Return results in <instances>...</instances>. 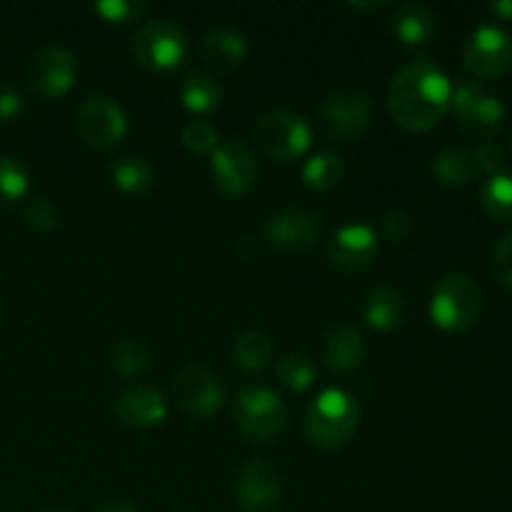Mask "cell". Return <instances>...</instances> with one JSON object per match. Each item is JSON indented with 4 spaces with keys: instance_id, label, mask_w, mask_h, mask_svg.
<instances>
[{
    "instance_id": "1",
    "label": "cell",
    "mask_w": 512,
    "mask_h": 512,
    "mask_svg": "<svg viewBox=\"0 0 512 512\" xmlns=\"http://www.w3.org/2000/svg\"><path fill=\"white\" fill-rule=\"evenodd\" d=\"M453 105V83L428 58H415L388 85V113L403 130L425 133L438 128Z\"/></svg>"
},
{
    "instance_id": "2",
    "label": "cell",
    "mask_w": 512,
    "mask_h": 512,
    "mask_svg": "<svg viewBox=\"0 0 512 512\" xmlns=\"http://www.w3.org/2000/svg\"><path fill=\"white\" fill-rule=\"evenodd\" d=\"M358 425V400L343 388H325L305 413V435L320 450H340L348 445Z\"/></svg>"
},
{
    "instance_id": "3",
    "label": "cell",
    "mask_w": 512,
    "mask_h": 512,
    "mask_svg": "<svg viewBox=\"0 0 512 512\" xmlns=\"http://www.w3.org/2000/svg\"><path fill=\"white\" fill-rule=\"evenodd\" d=\"M483 313V290L470 275L448 273L430 295V320L443 333H465Z\"/></svg>"
},
{
    "instance_id": "4",
    "label": "cell",
    "mask_w": 512,
    "mask_h": 512,
    "mask_svg": "<svg viewBox=\"0 0 512 512\" xmlns=\"http://www.w3.org/2000/svg\"><path fill=\"white\" fill-rule=\"evenodd\" d=\"M135 63L145 70L155 73H168L180 68L190 53V43L185 30L173 20H150L143 28L135 30L133 43H130Z\"/></svg>"
},
{
    "instance_id": "5",
    "label": "cell",
    "mask_w": 512,
    "mask_h": 512,
    "mask_svg": "<svg viewBox=\"0 0 512 512\" xmlns=\"http://www.w3.org/2000/svg\"><path fill=\"white\" fill-rule=\"evenodd\" d=\"M253 138L265 158L275 163H290L308 153L313 145V130L298 113L268 110L255 123Z\"/></svg>"
},
{
    "instance_id": "6",
    "label": "cell",
    "mask_w": 512,
    "mask_h": 512,
    "mask_svg": "<svg viewBox=\"0 0 512 512\" xmlns=\"http://www.w3.org/2000/svg\"><path fill=\"white\" fill-rule=\"evenodd\" d=\"M235 425L253 443H273L285 428V405L275 390L265 385H245L235 398Z\"/></svg>"
},
{
    "instance_id": "7",
    "label": "cell",
    "mask_w": 512,
    "mask_h": 512,
    "mask_svg": "<svg viewBox=\"0 0 512 512\" xmlns=\"http://www.w3.org/2000/svg\"><path fill=\"white\" fill-rule=\"evenodd\" d=\"M375 108L360 90H338L320 103L315 123L320 135L333 143H353L373 125Z\"/></svg>"
},
{
    "instance_id": "8",
    "label": "cell",
    "mask_w": 512,
    "mask_h": 512,
    "mask_svg": "<svg viewBox=\"0 0 512 512\" xmlns=\"http://www.w3.org/2000/svg\"><path fill=\"white\" fill-rule=\"evenodd\" d=\"M450 110L455 113L460 130L478 143L493 138L505 118V108L498 95L485 90L478 80H465L453 88Z\"/></svg>"
},
{
    "instance_id": "9",
    "label": "cell",
    "mask_w": 512,
    "mask_h": 512,
    "mask_svg": "<svg viewBox=\"0 0 512 512\" xmlns=\"http://www.w3.org/2000/svg\"><path fill=\"white\" fill-rule=\"evenodd\" d=\"M75 133L88 148L110 150L128 135V118L113 98L93 95L75 113Z\"/></svg>"
},
{
    "instance_id": "10",
    "label": "cell",
    "mask_w": 512,
    "mask_h": 512,
    "mask_svg": "<svg viewBox=\"0 0 512 512\" xmlns=\"http://www.w3.org/2000/svg\"><path fill=\"white\" fill-rule=\"evenodd\" d=\"M210 175L220 193L230 195V198H243L258 183L260 165L248 145H243L240 140H223L210 153Z\"/></svg>"
},
{
    "instance_id": "11",
    "label": "cell",
    "mask_w": 512,
    "mask_h": 512,
    "mask_svg": "<svg viewBox=\"0 0 512 512\" xmlns=\"http://www.w3.org/2000/svg\"><path fill=\"white\" fill-rule=\"evenodd\" d=\"M512 65V38L498 25H483L465 43V68L473 78H500Z\"/></svg>"
},
{
    "instance_id": "12",
    "label": "cell",
    "mask_w": 512,
    "mask_h": 512,
    "mask_svg": "<svg viewBox=\"0 0 512 512\" xmlns=\"http://www.w3.org/2000/svg\"><path fill=\"white\" fill-rule=\"evenodd\" d=\"M78 78V63L70 50L50 45L33 55L28 65V88L40 98H63Z\"/></svg>"
},
{
    "instance_id": "13",
    "label": "cell",
    "mask_w": 512,
    "mask_h": 512,
    "mask_svg": "<svg viewBox=\"0 0 512 512\" xmlns=\"http://www.w3.org/2000/svg\"><path fill=\"white\" fill-rule=\"evenodd\" d=\"M233 495L243 510H270L283 498V478H280V470L263 458L248 460L240 468V473L235 475Z\"/></svg>"
},
{
    "instance_id": "14",
    "label": "cell",
    "mask_w": 512,
    "mask_h": 512,
    "mask_svg": "<svg viewBox=\"0 0 512 512\" xmlns=\"http://www.w3.org/2000/svg\"><path fill=\"white\" fill-rule=\"evenodd\" d=\"M173 398L180 408L195 418H208L218 413L223 405L225 393L220 380L205 368H183L173 380Z\"/></svg>"
},
{
    "instance_id": "15",
    "label": "cell",
    "mask_w": 512,
    "mask_h": 512,
    "mask_svg": "<svg viewBox=\"0 0 512 512\" xmlns=\"http://www.w3.org/2000/svg\"><path fill=\"white\" fill-rule=\"evenodd\" d=\"M380 253V238L375 228L365 223L343 225L328 240V258L335 268L365 270Z\"/></svg>"
},
{
    "instance_id": "16",
    "label": "cell",
    "mask_w": 512,
    "mask_h": 512,
    "mask_svg": "<svg viewBox=\"0 0 512 512\" xmlns=\"http://www.w3.org/2000/svg\"><path fill=\"white\" fill-rule=\"evenodd\" d=\"M265 238L283 253H303L320 238V220L318 215L303 208L283 210L268 220Z\"/></svg>"
},
{
    "instance_id": "17",
    "label": "cell",
    "mask_w": 512,
    "mask_h": 512,
    "mask_svg": "<svg viewBox=\"0 0 512 512\" xmlns=\"http://www.w3.org/2000/svg\"><path fill=\"white\" fill-rule=\"evenodd\" d=\"M168 400L160 393L158 388L150 385H138L130 388L115 400V415L125 428L145 430V428H158L168 420Z\"/></svg>"
},
{
    "instance_id": "18",
    "label": "cell",
    "mask_w": 512,
    "mask_h": 512,
    "mask_svg": "<svg viewBox=\"0 0 512 512\" xmlns=\"http://www.w3.org/2000/svg\"><path fill=\"white\" fill-rule=\"evenodd\" d=\"M198 55L205 68L215 75H228L243 65L248 43L235 30H210L198 45Z\"/></svg>"
},
{
    "instance_id": "19",
    "label": "cell",
    "mask_w": 512,
    "mask_h": 512,
    "mask_svg": "<svg viewBox=\"0 0 512 512\" xmlns=\"http://www.w3.org/2000/svg\"><path fill=\"white\" fill-rule=\"evenodd\" d=\"M363 318L365 323L380 333L398 330L408 318V303L403 293L395 288H370L363 298Z\"/></svg>"
},
{
    "instance_id": "20",
    "label": "cell",
    "mask_w": 512,
    "mask_h": 512,
    "mask_svg": "<svg viewBox=\"0 0 512 512\" xmlns=\"http://www.w3.org/2000/svg\"><path fill=\"white\" fill-rule=\"evenodd\" d=\"M323 355H325V363H328V368L333 370V373L338 375L355 373L365 360L363 335H360L355 328H350V325L333 328L328 335H325Z\"/></svg>"
},
{
    "instance_id": "21",
    "label": "cell",
    "mask_w": 512,
    "mask_h": 512,
    "mask_svg": "<svg viewBox=\"0 0 512 512\" xmlns=\"http://www.w3.org/2000/svg\"><path fill=\"white\" fill-rule=\"evenodd\" d=\"M390 30L408 48L428 45L435 35V18L425 5L400 3L390 15Z\"/></svg>"
},
{
    "instance_id": "22",
    "label": "cell",
    "mask_w": 512,
    "mask_h": 512,
    "mask_svg": "<svg viewBox=\"0 0 512 512\" xmlns=\"http://www.w3.org/2000/svg\"><path fill=\"white\" fill-rule=\"evenodd\" d=\"M433 175L438 183L448 185V188H463V185L473 183L478 175V165H475L473 153L465 148H443L435 153L433 158Z\"/></svg>"
},
{
    "instance_id": "23",
    "label": "cell",
    "mask_w": 512,
    "mask_h": 512,
    "mask_svg": "<svg viewBox=\"0 0 512 512\" xmlns=\"http://www.w3.org/2000/svg\"><path fill=\"white\" fill-rule=\"evenodd\" d=\"M180 100L195 115H208L223 103V88L205 73H190L180 83Z\"/></svg>"
},
{
    "instance_id": "24",
    "label": "cell",
    "mask_w": 512,
    "mask_h": 512,
    "mask_svg": "<svg viewBox=\"0 0 512 512\" xmlns=\"http://www.w3.org/2000/svg\"><path fill=\"white\" fill-rule=\"evenodd\" d=\"M233 358L248 373H260L273 360V340L263 330H245L235 340Z\"/></svg>"
},
{
    "instance_id": "25",
    "label": "cell",
    "mask_w": 512,
    "mask_h": 512,
    "mask_svg": "<svg viewBox=\"0 0 512 512\" xmlns=\"http://www.w3.org/2000/svg\"><path fill=\"white\" fill-rule=\"evenodd\" d=\"M153 165L145 155H125L110 168L113 185L123 193H143L153 185Z\"/></svg>"
},
{
    "instance_id": "26",
    "label": "cell",
    "mask_w": 512,
    "mask_h": 512,
    "mask_svg": "<svg viewBox=\"0 0 512 512\" xmlns=\"http://www.w3.org/2000/svg\"><path fill=\"white\" fill-rule=\"evenodd\" d=\"M480 203L490 218L500 223H512V173L505 170L500 175H490L480 188Z\"/></svg>"
},
{
    "instance_id": "27",
    "label": "cell",
    "mask_w": 512,
    "mask_h": 512,
    "mask_svg": "<svg viewBox=\"0 0 512 512\" xmlns=\"http://www.w3.org/2000/svg\"><path fill=\"white\" fill-rule=\"evenodd\" d=\"M340 180H343V160L335 153H315L303 165V183L310 190L328 193L338 188Z\"/></svg>"
},
{
    "instance_id": "28",
    "label": "cell",
    "mask_w": 512,
    "mask_h": 512,
    "mask_svg": "<svg viewBox=\"0 0 512 512\" xmlns=\"http://www.w3.org/2000/svg\"><path fill=\"white\" fill-rule=\"evenodd\" d=\"M275 378L283 388L293 390V393H305L308 388H313L315 380H318V368H315L313 360L303 353L285 355L278 365H275Z\"/></svg>"
},
{
    "instance_id": "29",
    "label": "cell",
    "mask_w": 512,
    "mask_h": 512,
    "mask_svg": "<svg viewBox=\"0 0 512 512\" xmlns=\"http://www.w3.org/2000/svg\"><path fill=\"white\" fill-rule=\"evenodd\" d=\"M150 350L140 340H120L113 350V370L123 378H140L150 368Z\"/></svg>"
},
{
    "instance_id": "30",
    "label": "cell",
    "mask_w": 512,
    "mask_h": 512,
    "mask_svg": "<svg viewBox=\"0 0 512 512\" xmlns=\"http://www.w3.org/2000/svg\"><path fill=\"white\" fill-rule=\"evenodd\" d=\"M30 190V175L20 160L0 155V203H15Z\"/></svg>"
},
{
    "instance_id": "31",
    "label": "cell",
    "mask_w": 512,
    "mask_h": 512,
    "mask_svg": "<svg viewBox=\"0 0 512 512\" xmlns=\"http://www.w3.org/2000/svg\"><path fill=\"white\" fill-rule=\"evenodd\" d=\"M180 140L193 155H210L220 145V133L210 120L195 118L185 125Z\"/></svg>"
},
{
    "instance_id": "32",
    "label": "cell",
    "mask_w": 512,
    "mask_h": 512,
    "mask_svg": "<svg viewBox=\"0 0 512 512\" xmlns=\"http://www.w3.org/2000/svg\"><path fill=\"white\" fill-rule=\"evenodd\" d=\"M90 10L105 23L123 25L143 18L148 13V3H143V0H100V3L90 5Z\"/></svg>"
},
{
    "instance_id": "33",
    "label": "cell",
    "mask_w": 512,
    "mask_h": 512,
    "mask_svg": "<svg viewBox=\"0 0 512 512\" xmlns=\"http://www.w3.org/2000/svg\"><path fill=\"white\" fill-rule=\"evenodd\" d=\"M25 223L30 228L40 230V233H50L60 225V210L53 200L48 198H33L28 205H25Z\"/></svg>"
},
{
    "instance_id": "34",
    "label": "cell",
    "mask_w": 512,
    "mask_h": 512,
    "mask_svg": "<svg viewBox=\"0 0 512 512\" xmlns=\"http://www.w3.org/2000/svg\"><path fill=\"white\" fill-rule=\"evenodd\" d=\"M473 160L478 170L488 173V178L490 175L505 173V148L495 143V140H483V143L475 145Z\"/></svg>"
},
{
    "instance_id": "35",
    "label": "cell",
    "mask_w": 512,
    "mask_h": 512,
    "mask_svg": "<svg viewBox=\"0 0 512 512\" xmlns=\"http://www.w3.org/2000/svg\"><path fill=\"white\" fill-rule=\"evenodd\" d=\"M410 230H413V218H410L408 210L390 208L380 218V233L388 240H393V243H400V240L408 238Z\"/></svg>"
},
{
    "instance_id": "36",
    "label": "cell",
    "mask_w": 512,
    "mask_h": 512,
    "mask_svg": "<svg viewBox=\"0 0 512 512\" xmlns=\"http://www.w3.org/2000/svg\"><path fill=\"white\" fill-rule=\"evenodd\" d=\"M493 273L505 288L512 290V233H505L493 250Z\"/></svg>"
},
{
    "instance_id": "37",
    "label": "cell",
    "mask_w": 512,
    "mask_h": 512,
    "mask_svg": "<svg viewBox=\"0 0 512 512\" xmlns=\"http://www.w3.org/2000/svg\"><path fill=\"white\" fill-rule=\"evenodd\" d=\"M23 113V95L15 90H3L0 93V120H13Z\"/></svg>"
},
{
    "instance_id": "38",
    "label": "cell",
    "mask_w": 512,
    "mask_h": 512,
    "mask_svg": "<svg viewBox=\"0 0 512 512\" xmlns=\"http://www.w3.org/2000/svg\"><path fill=\"white\" fill-rule=\"evenodd\" d=\"M95 512H138V508H135V505L130 503V500L115 498V500H108V503L100 505V508L95 510Z\"/></svg>"
},
{
    "instance_id": "39",
    "label": "cell",
    "mask_w": 512,
    "mask_h": 512,
    "mask_svg": "<svg viewBox=\"0 0 512 512\" xmlns=\"http://www.w3.org/2000/svg\"><path fill=\"white\" fill-rule=\"evenodd\" d=\"M490 13H495L498 18L512 20V0H500V3L490 5Z\"/></svg>"
},
{
    "instance_id": "40",
    "label": "cell",
    "mask_w": 512,
    "mask_h": 512,
    "mask_svg": "<svg viewBox=\"0 0 512 512\" xmlns=\"http://www.w3.org/2000/svg\"><path fill=\"white\" fill-rule=\"evenodd\" d=\"M353 8H385V3H350Z\"/></svg>"
},
{
    "instance_id": "41",
    "label": "cell",
    "mask_w": 512,
    "mask_h": 512,
    "mask_svg": "<svg viewBox=\"0 0 512 512\" xmlns=\"http://www.w3.org/2000/svg\"><path fill=\"white\" fill-rule=\"evenodd\" d=\"M508 153H510V158H512V130H510V138H508Z\"/></svg>"
},
{
    "instance_id": "42",
    "label": "cell",
    "mask_w": 512,
    "mask_h": 512,
    "mask_svg": "<svg viewBox=\"0 0 512 512\" xmlns=\"http://www.w3.org/2000/svg\"><path fill=\"white\" fill-rule=\"evenodd\" d=\"M50 512H58V510H50Z\"/></svg>"
}]
</instances>
